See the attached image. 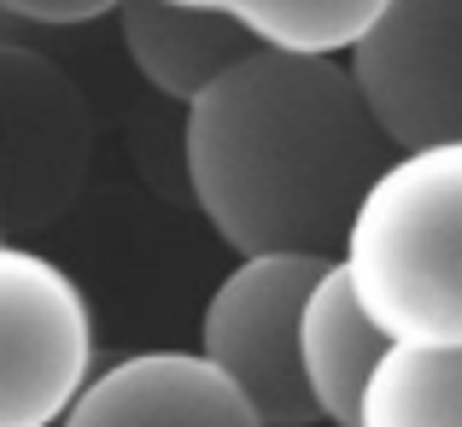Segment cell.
<instances>
[{
  "label": "cell",
  "instance_id": "obj_7",
  "mask_svg": "<svg viewBox=\"0 0 462 427\" xmlns=\"http://www.w3.org/2000/svg\"><path fill=\"white\" fill-rule=\"evenodd\" d=\"M53 427H263L199 351H141L88 375Z\"/></svg>",
  "mask_w": 462,
  "mask_h": 427
},
{
  "label": "cell",
  "instance_id": "obj_13",
  "mask_svg": "<svg viewBox=\"0 0 462 427\" xmlns=\"http://www.w3.org/2000/svg\"><path fill=\"white\" fill-rule=\"evenodd\" d=\"M188 6H217V0H188Z\"/></svg>",
  "mask_w": 462,
  "mask_h": 427
},
{
  "label": "cell",
  "instance_id": "obj_9",
  "mask_svg": "<svg viewBox=\"0 0 462 427\" xmlns=\"http://www.w3.org/2000/svg\"><path fill=\"white\" fill-rule=\"evenodd\" d=\"M381 351H386V334L357 304L346 270L328 258L305 292V311H299V375H305L316 422L357 427V398L369 386V369Z\"/></svg>",
  "mask_w": 462,
  "mask_h": 427
},
{
  "label": "cell",
  "instance_id": "obj_6",
  "mask_svg": "<svg viewBox=\"0 0 462 427\" xmlns=\"http://www.w3.org/2000/svg\"><path fill=\"white\" fill-rule=\"evenodd\" d=\"M339 59L393 153L462 141V0H381Z\"/></svg>",
  "mask_w": 462,
  "mask_h": 427
},
{
  "label": "cell",
  "instance_id": "obj_1",
  "mask_svg": "<svg viewBox=\"0 0 462 427\" xmlns=\"http://www.w3.org/2000/svg\"><path fill=\"white\" fill-rule=\"evenodd\" d=\"M393 141L339 53L252 42L181 106V170L199 217L235 252L334 258Z\"/></svg>",
  "mask_w": 462,
  "mask_h": 427
},
{
  "label": "cell",
  "instance_id": "obj_2",
  "mask_svg": "<svg viewBox=\"0 0 462 427\" xmlns=\"http://www.w3.org/2000/svg\"><path fill=\"white\" fill-rule=\"evenodd\" d=\"M334 264L386 339L462 346V141L386 158Z\"/></svg>",
  "mask_w": 462,
  "mask_h": 427
},
{
  "label": "cell",
  "instance_id": "obj_11",
  "mask_svg": "<svg viewBox=\"0 0 462 427\" xmlns=\"http://www.w3.org/2000/svg\"><path fill=\"white\" fill-rule=\"evenodd\" d=\"M217 12L240 23L258 47L282 53H346L381 0H217Z\"/></svg>",
  "mask_w": 462,
  "mask_h": 427
},
{
  "label": "cell",
  "instance_id": "obj_14",
  "mask_svg": "<svg viewBox=\"0 0 462 427\" xmlns=\"http://www.w3.org/2000/svg\"><path fill=\"white\" fill-rule=\"evenodd\" d=\"M0 240H6V235H0Z\"/></svg>",
  "mask_w": 462,
  "mask_h": 427
},
{
  "label": "cell",
  "instance_id": "obj_8",
  "mask_svg": "<svg viewBox=\"0 0 462 427\" xmlns=\"http://www.w3.org/2000/svg\"><path fill=\"white\" fill-rule=\"evenodd\" d=\"M112 18L129 65L176 106H188L217 70L252 47V35L228 12L188 6V0H117Z\"/></svg>",
  "mask_w": 462,
  "mask_h": 427
},
{
  "label": "cell",
  "instance_id": "obj_5",
  "mask_svg": "<svg viewBox=\"0 0 462 427\" xmlns=\"http://www.w3.org/2000/svg\"><path fill=\"white\" fill-rule=\"evenodd\" d=\"M88 375V292L35 246L0 240V427H53Z\"/></svg>",
  "mask_w": 462,
  "mask_h": 427
},
{
  "label": "cell",
  "instance_id": "obj_4",
  "mask_svg": "<svg viewBox=\"0 0 462 427\" xmlns=\"http://www.w3.org/2000/svg\"><path fill=\"white\" fill-rule=\"evenodd\" d=\"M94 164V117L53 59L0 42V235L23 240L77 205Z\"/></svg>",
  "mask_w": 462,
  "mask_h": 427
},
{
  "label": "cell",
  "instance_id": "obj_12",
  "mask_svg": "<svg viewBox=\"0 0 462 427\" xmlns=\"http://www.w3.org/2000/svg\"><path fill=\"white\" fill-rule=\"evenodd\" d=\"M117 0H0V18H23V23H94L106 18Z\"/></svg>",
  "mask_w": 462,
  "mask_h": 427
},
{
  "label": "cell",
  "instance_id": "obj_3",
  "mask_svg": "<svg viewBox=\"0 0 462 427\" xmlns=\"http://www.w3.org/2000/svg\"><path fill=\"white\" fill-rule=\"evenodd\" d=\"M328 258L240 252L199 316V357L252 404L263 427H310L316 404L299 375V311Z\"/></svg>",
  "mask_w": 462,
  "mask_h": 427
},
{
  "label": "cell",
  "instance_id": "obj_10",
  "mask_svg": "<svg viewBox=\"0 0 462 427\" xmlns=\"http://www.w3.org/2000/svg\"><path fill=\"white\" fill-rule=\"evenodd\" d=\"M357 427H462V346L386 339L357 398Z\"/></svg>",
  "mask_w": 462,
  "mask_h": 427
}]
</instances>
